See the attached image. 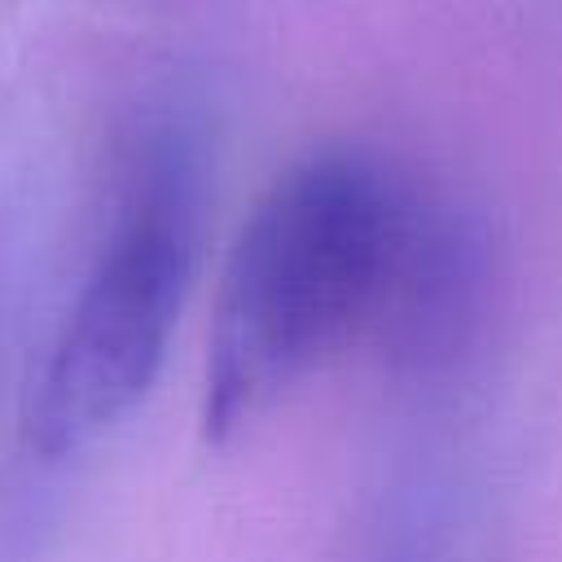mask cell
<instances>
[{
  "instance_id": "obj_1",
  "label": "cell",
  "mask_w": 562,
  "mask_h": 562,
  "mask_svg": "<svg viewBox=\"0 0 562 562\" xmlns=\"http://www.w3.org/2000/svg\"><path fill=\"white\" fill-rule=\"evenodd\" d=\"M395 198L400 180L360 154L307 158L259 198L228 250L206 338L211 439L241 435L369 321Z\"/></svg>"
},
{
  "instance_id": "obj_2",
  "label": "cell",
  "mask_w": 562,
  "mask_h": 562,
  "mask_svg": "<svg viewBox=\"0 0 562 562\" xmlns=\"http://www.w3.org/2000/svg\"><path fill=\"white\" fill-rule=\"evenodd\" d=\"M193 241V162L158 145L136 167L31 391L26 439L40 457L92 443L145 400L189 294Z\"/></svg>"
},
{
  "instance_id": "obj_3",
  "label": "cell",
  "mask_w": 562,
  "mask_h": 562,
  "mask_svg": "<svg viewBox=\"0 0 562 562\" xmlns=\"http://www.w3.org/2000/svg\"><path fill=\"white\" fill-rule=\"evenodd\" d=\"M479 281V241L465 220L452 206L400 184L364 321L382 351L422 369L448 360L465 338Z\"/></svg>"
},
{
  "instance_id": "obj_4",
  "label": "cell",
  "mask_w": 562,
  "mask_h": 562,
  "mask_svg": "<svg viewBox=\"0 0 562 562\" xmlns=\"http://www.w3.org/2000/svg\"><path fill=\"white\" fill-rule=\"evenodd\" d=\"M0 325H4V316H0Z\"/></svg>"
}]
</instances>
